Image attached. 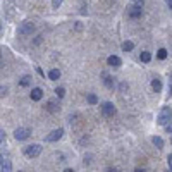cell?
Here are the masks:
<instances>
[{"label":"cell","mask_w":172,"mask_h":172,"mask_svg":"<svg viewBox=\"0 0 172 172\" xmlns=\"http://www.w3.org/2000/svg\"><path fill=\"white\" fill-rule=\"evenodd\" d=\"M134 172H146L145 169H134Z\"/></svg>","instance_id":"4316f807"},{"label":"cell","mask_w":172,"mask_h":172,"mask_svg":"<svg viewBox=\"0 0 172 172\" xmlns=\"http://www.w3.org/2000/svg\"><path fill=\"white\" fill-rule=\"evenodd\" d=\"M129 17H132V19L141 17V7H134V5H131V7H129Z\"/></svg>","instance_id":"9c48e42d"},{"label":"cell","mask_w":172,"mask_h":172,"mask_svg":"<svg viewBox=\"0 0 172 172\" xmlns=\"http://www.w3.org/2000/svg\"><path fill=\"white\" fill-rule=\"evenodd\" d=\"M101 112H103L105 117H112V115L115 114V107H114V103H110V101L101 103Z\"/></svg>","instance_id":"5b68a950"},{"label":"cell","mask_w":172,"mask_h":172,"mask_svg":"<svg viewBox=\"0 0 172 172\" xmlns=\"http://www.w3.org/2000/svg\"><path fill=\"white\" fill-rule=\"evenodd\" d=\"M171 119H172V109L171 107H163L158 114V117H157V124L158 126H167V122Z\"/></svg>","instance_id":"6da1fadb"},{"label":"cell","mask_w":172,"mask_h":172,"mask_svg":"<svg viewBox=\"0 0 172 172\" xmlns=\"http://www.w3.org/2000/svg\"><path fill=\"white\" fill-rule=\"evenodd\" d=\"M152 88L155 93H158V91L162 90V83H160V79H153L152 81Z\"/></svg>","instance_id":"5bb4252c"},{"label":"cell","mask_w":172,"mask_h":172,"mask_svg":"<svg viewBox=\"0 0 172 172\" xmlns=\"http://www.w3.org/2000/svg\"><path fill=\"white\" fill-rule=\"evenodd\" d=\"M40 153H41V146H40V145H30V146H26V148H24V155H26V157H30V158L38 157Z\"/></svg>","instance_id":"3957f363"},{"label":"cell","mask_w":172,"mask_h":172,"mask_svg":"<svg viewBox=\"0 0 172 172\" xmlns=\"http://www.w3.org/2000/svg\"><path fill=\"white\" fill-rule=\"evenodd\" d=\"M0 140H2V141H4V140H5V132H4V129H2V131H0Z\"/></svg>","instance_id":"484cf974"},{"label":"cell","mask_w":172,"mask_h":172,"mask_svg":"<svg viewBox=\"0 0 172 172\" xmlns=\"http://www.w3.org/2000/svg\"><path fill=\"white\" fill-rule=\"evenodd\" d=\"M62 2H64V0H52V5H53V9H59Z\"/></svg>","instance_id":"7402d4cb"},{"label":"cell","mask_w":172,"mask_h":172,"mask_svg":"<svg viewBox=\"0 0 172 172\" xmlns=\"http://www.w3.org/2000/svg\"><path fill=\"white\" fill-rule=\"evenodd\" d=\"M31 136V129L28 127H17L16 131H14V138L17 140V141H24V140H28Z\"/></svg>","instance_id":"7a4b0ae2"},{"label":"cell","mask_w":172,"mask_h":172,"mask_svg":"<svg viewBox=\"0 0 172 172\" xmlns=\"http://www.w3.org/2000/svg\"><path fill=\"white\" fill-rule=\"evenodd\" d=\"M109 65H112V67H121L122 60L117 57V55H110V57H109Z\"/></svg>","instance_id":"8fae6325"},{"label":"cell","mask_w":172,"mask_h":172,"mask_svg":"<svg viewBox=\"0 0 172 172\" xmlns=\"http://www.w3.org/2000/svg\"><path fill=\"white\" fill-rule=\"evenodd\" d=\"M33 30H35V24H33V22H22L21 28L17 30V33H19L21 36H28V35H31Z\"/></svg>","instance_id":"277c9868"},{"label":"cell","mask_w":172,"mask_h":172,"mask_svg":"<svg viewBox=\"0 0 172 172\" xmlns=\"http://www.w3.org/2000/svg\"><path fill=\"white\" fill-rule=\"evenodd\" d=\"M0 172H12V162L9 158H2V167H0Z\"/></svg>","instance_id":"ba28073f"},{"label":"cell","mask_w":172,"mask_h":172,"mask_svg":"<svg viewBox=\"0 0 172 172\" xmlns=\"http://www.w3.org/2000/svg\"><path fill=\"white\" fill-rule=\"evenodd\" d=\"M64 172H74V171H72V169H65Z\"/></svg>","instance_id":"f546056e"},{"label":"cell","mask_w":172,"mask_h":172,"mask_svg":"<svg viewBox=\"0 0 172 172\" xmlns=\"http://www.w3.org/2000/svg\"><path fill=\"white\" fill-rule=\"evenodd\" d=\"M171 143H172V138H171Z\"/></svg>","instance_id":"1f68e13d"},{"label":"cell","mask_w":172,"mask_h":172,"mask_svg":"<svg viewBox=\"0 0 172 172\" xmlns=\"http://www.w3.org/2000/svg\"><path fill=\"white\" fill-rule=\"evenodd\" d=\"M17 172H24V171H17Z\"/></svg>","instance_id":"4dcf8cb0"},{"label":"cell","mask_w":172,"mask_h":172,"mask_svg":"<svg viewBox=\"0 0 172 172\" xmlns=\"http://www.w3.org/2000/svg\"><path fill=\"white\" fill-rule=\"evenodd\" d=\"M41 96H43V90L41 88H33L31 90V100L38 101V100H41Z\"/></svg>","instance_id":"30bf717a"},{"label":"cell","mask_w":172,"mask_h":172,"mask_svg":"<svg viewBox=\"0 0 172 172\" xmlns=\"http://www.w3.org/2000/svg\"><path fill=\"white\" fill-rule=\"evenodd\" d=\"M103 78H105V86L112 90V88H114V81H112V78L109 76V74H105V72H103Z\"/></svg>","instance_id":"2e32d148"},{"label":"cell","mask_w":172,"mask_h":172,"mask_svg":"<svg viewBox=\"0 0 172 172\" xmlns=\"http://www.w3.org/2000/svg\"><path fill=\"white\" fill-rule=\"evenodd\" d=\"M165 172H169V171H165Z\"/></svg>","instance_id":"d6a6232c"},{"label":"cell","mask_w":172,"mask_h":172,"mask_svg":"<svg viewBox=\"0 0 172 172\" xmlns=\"http://www.w3.org/2000/svg\"><path fill=\"white\" fill-rule=\"evenodd\" d=\"M55 95H57V96H59V98H62V96H64V95H65V90H64V88H62V86H59V88H57V90H55Z\"/></svg>","instance_id":"44dd1931"},{"label":"cell","mask_w":172,"mask_h":172,"mask_svg":"<svg viewBox=\"0 0 172 172\" xmlns=\"http://www.w3.org/2000/svg\"><path fill=\"white\" fill-rule=\"evenodd\" d=\"M88 103L96 105V103H98V96H96V95H93V93H90V95H88Z\"/></svg>","instance_id":"ac0fdd59"},{"label":"cell","mask_w":172,"mask_h":172,"mask_svg":"<svg viewBox=\"0 0 172 172\" xmlns=\"http://www.w3.org/2000/svg\"><path fill=\"white\" fill-rule=\"evenodd\" d=\"M152 143L157 146V148H158V150H162V148H163V140L160 138V136H153V138H152Z\"/></svg>","instance_id":"7c38bea8"},{"label":"cell","mask_w":172,"mask_h":172,"mask_svg":"<svg viewBox=\"0 0 172 172\" xmlns=\"http://www.w3.org/2000/svg\"><path fill=\"white\" fill-rule=\"evenodd\" d=\"M157 57H158L160 60L167 59V50H165V48H160V50H158V53H157Z\"/></svg>","instance_id":"ffe728a7"},{"label":"cell","mask_w":172,"mask_h":172,"mask_svg":"<svg viewBox=\"0 0 172 172\" xmlns=\"http://www.w3.org/2000/svg\"><path fill=\"white\" fill-rule=\"evenodd\" d=\"M48 78H50L52 81H57V79L60 78V71H59V69H52V71L48 72Z\"/></svg>","instance_id":"4fadbf2b"},{"label":"cell","mask_w":172,"mask_h":172,"mask_svg":"<svg viewBox=\"0 0 172 172\" xmlns=\"http://www.w3.org/2000/svg\"><path fill=\"white\" fill-rule=\"evenodd\" d=\"M132 48H134V43H132V41H124V43H122V50L124 52H131Z\"/></svg>","instance_id":"9a60e30c"},{"label":"cell","mask_w":172,"mask_h":172,"mask_svg":"<svg viewBox=\"0 0 172 172\" xmlns=\"http://www.w3.org/2000/svg\"><path fill=\"white\" fill-rule=\"evenodd\" d=\"M165 131H167V132H171V134H172V119H171L169 122H167V126H165Z\"/></svg>","instance_id":"603a6c76"},{"label":"cell","mask_w":172,"mask_h":172,"mask_svg":"<svg viewBox=\"0 0 172 172\" xmlns=\"http://www.w3.org/2000/svg\"><path fill=\"white\" fill-rule=\"evenodd\" d=\"M31 84V76H24L21 79V86H30Z\"/></svg>","instance_id":"d6986e66"},{"label":"cell","mask_w":172,"mask_h":172,"mask_svg":"<svg viewBox=\"0 0 172 172\" xmlns=\"http://www.w3.org/2000/svg\"><path fill=\"white\" fill-rule=\"evenodd\" d=\"M62 134H64V129H60V127H59V129H53V131H52L50 134H48V136L45 138V140H47V141H48V143L59 141V140H60V138H62Z\"/></svg>","instance_id":"8992f818"},{"label":"cell","mask_w":172,"mask_h":172,"mask_svg":"<svg viewBox=\"0 0 172 172\" xmlns=\"http://www.w3.org/2000/svg\"><path fill=\"white\" fill-rule=\"evenodd\" d=\"M134 7H143V0H134Z\"/></svg>","instance_id":"cb8c5ba5"},{"label":"cell","mask_w":172,"mask_h":172,"mask_svg":"<svg viewBox=\"0 0 172 172\" xmlns=\"http://www.w3.org/2000/svg\"><path fill=\"white\" fill-rule=\"evenodd\" d=\"M47 110L52 112V114H57V112L60 110V105H59V101L57 100H50L47 103Z\"/></svg>","instance_id":"52a82bcc"},{"label":"cell","mask_w":172,"mask_h":172,"mask_svg":"<svg viewBox=\"0 0 172 172\" xmlns=\"http://www.w3.org/2000/svg\"><path fill=\"white\" fill-rule=\"evenodd\" d=\"M167 5H169V7L172 9V0H167Z\"/></svg>","instance_id":"83f0119b"},{"label":"cell","mask_w":172,"mask_h":172,"mask_svg":"<svg viewBox=\"0 0 172 172\" xmlns=\"http://www.w3.org/2000/svg\"><path fill=\"white\" fill-rule=\"evenodd\" d=\"M107 172H117V169H112V167H110V169H109Z\"/></svg>","instance_id":"f1b7e54d"},{"label":"cell","mask_w":172,"mask_h":172,"mask_svg":"<svg viewBox=\"0 0 172 172\" xmlns=\"http://www.w3.org/2000/svg\"><path fill=\"white\" fill-rule=\"evenodd\" d=\"M152 60V53L150 52H141V62H150Z\"/></svg>","instance_id":"e0dca14e"},{"label":"cell","mask_w":172,"mask_h":172,"mask_svg":"<svg viewBox=\"0 0 172 172\" xmlns=\"http://www.w3.org/2000/svg\"><path fill=\"white\" fill-rule=\"evenodd\" d=\"M167 162H169V169L172 171V155H169V157H167Z\"/></svg>","instance_id":"d4e9b609"}]
</instances>
